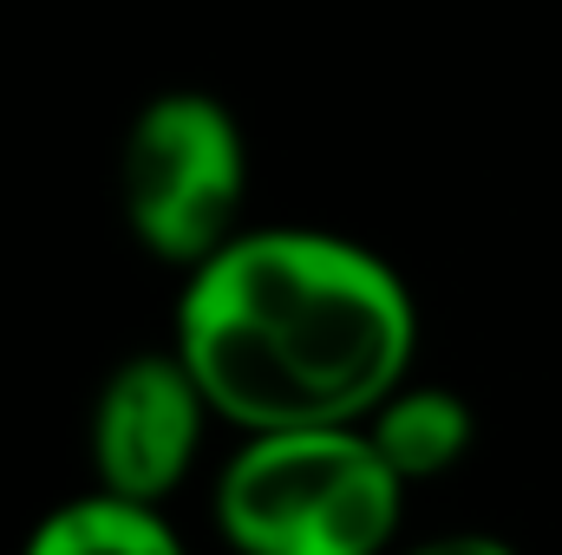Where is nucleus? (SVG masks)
<instances>
[{
  "instance_id": "f257e3e1",
  "label": "nucleus",
  "mask_w": 562,
  "mask_h": 555,
  "mask_svg": "<svg viewBox=\"0 0 562 555\" xmlns=\"http://www.w3.org/2000/svg\"><path fill=\"white\" fill-rule=\"evenodd\" d=\"M413 294L380 256L321 229H256L177 301V360L249 438L360 431L413 366Z\"/></svg>"
},
{
  "instance_id": "f03ea898",
  "label": "nucleus",
  "mask_w": 562,
  "mask_h": 555,
  "mask_svg": "<svg viewBox=\"0 0 562 555\" xmlns=\"http://www.w3.org/2000/svg\"><path fill=\"white\" fill-rule=\"evenodd\" d=\"M406 484L367 431L249 438L216 484V530L243 555H380Z\"/></svg>"
},
{
  "instance_id": "7ed1b4c3",
  "label": "nucleus",
  "mask_w": 562,
  "mask_h": 555,
  "mask_svg": "<svg viewBox=\"0 0 562 555\" xmlns=\"http://www.w3.org/2000/svg\"><path fill=\"white\" fill-rule=\"evenodd\" d=\"M243 183H249L243 132L210 92L150 99L119 157L125 223L157 262H177L190 275L236 242Z\"/></svg>"
},
{
  "instance_id": "20e7f679",
  "label": "nucleus",
  "mask_w": 562,
  "mask_h": 555,
  "mask_svg": "<svg viewBox=\"0 0 562 555\" xmlns=\"http://www.w3.org/2000/svg\"><path fill=\"white\" fill-rule=\"evenodd\" d=\"M203 412L210 399L196 393L190 366L177 353H138L125 360L92 412V471L105 497L125 503H157L164 490L183 484L196 438H203Z\"/></svg>"
},
{
  "instance_id": "39448f33",
  "label": "nucleus",
  "mask_w": 562,
  "mask_h": 555,
  "mask_svg": "<svg viewBox=\"0 0 562 555\" xmlns=\"http://www.w3.org/2000/svg\"><path fill=\"white\" fill-rule=\"evenodd\" d=\"M373 438V451L386 457V471L400 484H425L438 471H451L471 444V412L458 393L445 386H400L380 412L360 424Z\"/></svg>"
},
{
  "instance_id": "423d86ee",
  "label": "nucleus",
  "mask_w": 562,
  "mask_h": 555,
  "mask_svg": "<svg viewBox=\"0 0 562 555\" xmlns=\"http://www.w3.org/2000/svg\"><path fill=\"white\" fill-rule=\"evenodd\" d=\"M26 555H183V550H177V536L164 530L157 510L99 490V497L59 503V510L26 536Z\"/></svg>"
},
{
  "instance_id": "0eeeda50",
  "label": "nucleus",
  "mask_w": 562,
  "mask_h": 555,
  "mask_svg": "<svg viewBox=\"0 0 562 555\" xmlns=\"http://www.w3.org/2000/svg\"><path fill=\"white\" fill-rule=\"evenodd\" d=\"M413 555H517V550L497 543V536H438V543H425Z\"/></svg>"
}]
</instances>
